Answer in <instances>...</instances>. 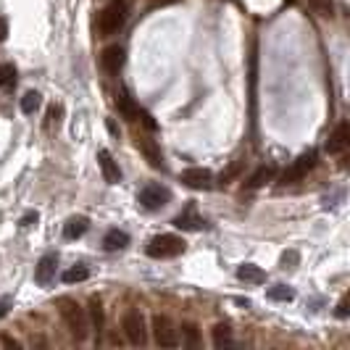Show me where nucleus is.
<instances>
[{"mask_svg":"<svg viewBox=\"0 0 350 350\" xmlns=\"http://www.w3.org/2000/svg\"><path fill=\"white\" fill-rule=\"evenodd\" d=\"M58 314H61V319L66 321L71 337H74L77 342H85V340H88V334H90L88 314H85V308H82L77 300L58 298Z\"/></svg>","mask_w":350,"mask_h":350,"instance_id":"f257e3e1","label":"nucleus"},{"mask_svg":"<svg viewBox=\"0 0 350 350\" xmlns=\"http://www.w3.org/2000/svg\"><path fill=\"white\" fill-rule=\"evenodd\" d=\"M126 14H129V5L126 0H113L108 3L100 16H98V35L100 37H111L116 32H122V27L126 24Z\"/></svg>","mask_w":350,"mask_h":350,"instance_id":"f03ea898","label":"nucleus"},{"mask_svg":"<svg viewBox=\"0 0 350 350\" xmlns=\"http://www.w3.org/2000/svg\"><path fill=\"white\" fill-rule=\"evenodd\" d=\"M185 247H187V243H185L179 234H156V237L148 243L145 253H148L150 258L163 261V258H176V256H182Z\"/></svg>","mask_w":350,"mask_h":350,"instance_id":"7ed1b4c3","label":"nucleus"},{"mask_svg":"<svg viewBox=\"0 0 350 350\" xmlns=\"http://www.w3.org/2000/svg\"><path fill=\"white\" fill-rule=\"evenodd\" d=\"M124 334H126V340L135 345V348H142L145 342H148V329H145V319L137 308H129L126 314H124Z\"/></svg>","mask_w":350,"mask_h":350,"instance_id":"20e7f679","label":"nucleus"},{"mask_svg":"<svg viewBox=\"0 0 350 350\" xmlns=\"http://www.w3.org/2000/svg\"><path fill=\"white\" fill-rule=\"evenodd\" d=\"M169 200H172V190L163 185H145L137 195V203L145 211H161L163 206H169Z\"/></svg>","mask_w":350,"mask_h":350,"instance_id":"39448f33","label":"nucleus"},{"mask_svg":"<svg viewBox=\"0 0 350 350\" xmlns=\"http://www.w3.org/2000/svg\"><path fill=\"white\" fill-rule=\"evenodd\" d=\"M153 337L161 348H176L179 345V332H176V324L166 314L153 316Z\"/></svg>","mask_w":350,"mask_h":350,"instance_id":"423d86ee","label":"nucleus"},{"mask_svg":"<svg viewBox=\"0 0 350 350\" xmlns=\"http://www.w3.org/2000/svg\"><path fill=\"white\" fill-rule=\"evenodd\" d=\"M316 166V153L311 150V153H306V156H300L290 169H284L280 176L282 185H293V182H298V179H303V176L308 174L311 169Z\"/></svg>","mask_w":350,"mask_h":350,"instance_id":"0eeeda50","label":"nucleus"},{"mask_svg":"<svg viewBox=\"0 0 350 350\" xmlns=\"http://www.w3.org/2000/svg\"><path fill=\"white\" fill-rule=\"evenodd\" d=\"M179 179H182V185H187V187H193V190H211V187H213V174H211L208 169H203V166H190V169H185Z\"/></svg>","mask_w":350,"mask_h":350,"instance_id":"6e6552de","label":"nucleus"},{"mask_svg":"<svg viewBox=\"0 0 350 350\" xmlns=\"http://www.w3.org/2000/svg\"><path fill=\"white\" fill-rule=\"evenodd\" d=\"M55 269H58V256L55 253H45L35 269V282L40 287H48L55 280Z\"/></svg>","mask_w":350,"mask_h":350,"instance_id":"1a4fd4ad","label":"nucleus"},{"mask_svg":"<svg viewBox=\"0 0 350 350\" xmlns=\"http://www.w3.org/2000/svg\"><path fill=\"white\" fill-rule=\"evenodd\" d=\"M350 145V124L348 122H340L337 124V129L332 132V137L327 142V150L332 153V156H340V153H345Z\"/></svg>","mask_w":350,"mask_h":350,"instance_id":"9d476101","label":"nucleus"},{"mask_svg":"<svg viewBox=\"0 0 350 350\" xmlns=\"http://www.w3.org/2000/svg\"><path fill=\"white\" fill-rule=\"evenodd\" d=\"M98 163H100V172H103V179L108 185H119L122 182V169H119V163L113 161V156L105 148L98 150Z\"/></svg>","mask_w":350,"mask_h":350,"instance_id":"9b49d317","label":"nucleus"},{"mask_svg":"<svg viewBox=\"0 0 350 350\" xmlns=\"http://www.w3.org/2000/svg\"><path fill=\"white\" fill-rule=\"evenodd\" d=\"M124 58H126V53H124L122 45H108L100 55V64H103V69L108 74H119L124 66Z\"/></svg>","mask_w":350,"mask_h":350,"instance_id":"f8f14e48","label":"nucleus"},{"mask_svg":"<svg viewBox=\"0 0 350 350\" xmlns=\"http://www.w3.org/2000/svg\"><path fill=\"white\" fill-rule=\"evenodd\" d=\"M176 229H203L206 227V221L198 216V211H195V206H187V208L182 211L179 216H174V221H172Z\"/></svg>","mask_w":350,"mask_h":350,"instance_id":"ddd939ff","label":"nucleus"},{"mask_svg":"<svg viewBox=\"0 0 350 350\" xmlns=\"http://www.w3.org/2000/svg\"><path fill=\"white\" fill-rule=\"evenodd\" d=\"M129 245V234L124 229H108L103 237V247L108 253H119L124 247Z\"/></svg>","mask_w":350,"mask_h":350,"instance_id":"4468645a","label":"nucleus"},{"mask_svg":"<svg viewBox=\"0 0 350 350\" xmlns=\"http://www.w3.org/2000/svg\"><path fill=\"white\" fill-rule=\"evenodd\" d=\"M88 229H90L88 216H71L69 221H66V227H64V237L66 240H79V237H85Z\"/></svg>","mask_w":350,"mask_h":350,"instance_id":"2eb2a0df","label":"nucleus"},{"mask_svg":"<svg viewBox=\"0 0 350 350\" xmlns=\"http://www.w3.org/2000/svg\"><path fill=\"white\" fill-rule=\"evenodd\" d=\"M237 280L247 282V284H261L266 282V271L256 263H243V266H237Z\"/></svg>","mask_w":350,"mask_h":350,"instance_id":"dca6fc26","label":"nucleus"},{"mask_svg":"<svg viewBox=\"0 0 350 350\" xmlns=\"http://www.w3.org/2000/svg\"><path fill=\"white\" fill-rule=\"evenodd\" d=\"M116 108H119V113H122L124 119H129V122H137L140 119V105H135V100L126 95V92H122L119 98H116Z\"/></svg>","mask_w":350,"mask_h":350,"instance_id":"f3484780","label":"nucleus"},{"mask_svg":"<svg viewBox=\"0 0 350 350\" xmlns=\"http://www.w3.org/2000/svg\"><path fill=\"white\" fill-rule=\"evenodd\" d=\"M90 324H92V329L100 334L103 332V324H105V316H103V306H100V298H90Z\"/></svg>","mask_w":350,"mask_h":350,"instance_id":"a211bd4d","label":"nucleus"},{"mask_svg":"<svg viewBox=\"0 0 350 350\" xmlns=\"http://www.w3.org/2000/svg\"><path fill=\"white\" fill-rule=\"evenodd\" d=\"M137 148L148 156V161H150V166H153V169H163V158H161V150L156 148V142L153 140H137Z\"/></svg>","mask_w":350,"mask_h":350,"instance_id":"6ab92c4d","label":"nucleus"},{"mask_svg":"<svg viewBox=\"0 0 350 350\" xmlns=\"http://www.w3.org/2000/svg\"><path fill=\"white\" fill-rule=\"evenodd\" d=\"M271 176H274V169H271V166H261L258 172H253V176L247 179L245 187H247V190H258V187H263V185H266Z\"/></svg>","mask_w":350,"mask_h":350,"instance_id":"aec40b11","label":"nucleus"},{"mask_svg":"<svg viewBox=\"0 0 350 350\" xmlns=\"http://www.w3.org/2000/svg\"><path fill=\"white\" fill-rule=\"evenodd\" d=\"M42 103V95L37 92V90H29V92H24V98H21V113H27V116H32L37 108Z\"/></svg>","mask_w":350,"mask_h":350,"instance_id":"412c9836","label":"nucleus"},{"mask_svg":"<svg viewBox=\"0 0 350 350\" xmlns=\"http://www.w3.org/2000/svg\"><path fill=\"white\" fill-rule=\"evenodd\" d=\"M266 298L277 300V303H290V300L295 298V293L290 287H284V284H277V287H269L266 290Z\"/></svg>","mask_w":350,"mask_h":350,"instance_id":"4be33fe9","label":"nucleus"},{"mask_svg":"<svg viewBox=\"0 0 350 350\" xmlns=\"http://www.w3.org/2000/svg\"><path fill=\"white\" fill-rule=\"evenodd\" d=\"M61 280L66 282V284L85 282V280H90V269H88V266H74V269H66V271L61 274Z\"/></svg>","mask_w":350,"mask_h":350,"instance_id":"5701e85b","label":"nucleus"},{"mask_svg":"<svg viewBox=\"0 0 350 350\" xmlns=\"http://www.w3.org/2000/svg\"><path fill=\"white\" fill-rule=\"evenodd\" d=\"M213 345H216V348H224V345H234V340H232V332H229L227 324H219V327L213 329Z\"/></svg>","mask_w":350,"mask_h":350,"instance_id":"b1692460","label":"nucleus"},{"mask_svg":"<svg viewBox=\"0 0 350 350\" xmlns=\"http://www.w3.org/2000/svg\"><path fill=\"white\" fill-rule=\"evenodd\" d=\"M16 82V69L11 64H0V90Z\"/></svg>","mask_w":350,"mask_h":350,"instance_id":"393cba45","label":"nucleus"},{"mask_svg":"<svg viewBox=\"0 0 350 350\" xmlns=\"http://www.w3.org/2000/svg\"><path fill=\"white\" fill-rule=\"evenodd\" d=\"M182 332H185V345H187V348H198V345H200V334H198V327H195V324H185Z\"/></svg>","mask_w":350,"mask_h":350,"instance_id":"a878e982","label":"nucleus"},{"mask_svg":"<svg viewBox=\"0 0 350 350\" xmlns=\"http://www.w3.org/2000/svg\"><path fill=\"white\" fill-rule=\"evenodd\" d=\"M311 5H314L316 14H321V16H332V0H311Z\"/></svg>","mask_w":350,"mask_h":350,"instance_id":"bb28decb","label":"nucleus"},{"mask_svg":"<svg viewBox=\"0 0 350 350\" xmlns=\"http://www.w3.org/2000/svg\"><path fill=\"white\" fill-rule=\"evenodd\" d=\"M61 113H64L61 105H51V108H48V124H45V126H48V129H51L53 124L58 126V124H61Z\"/></svg>","mask_w":350,"mask_h":350,"instance_id":"cd10ccee","label":"nucleus"},{"mask_svg":"<svg viewBox=\"0 0 350 350\" xmlns=\"http://www.w3.org/2000/svg\"><path fill=\"white\" fill-rule=\"evenodd\" d=\"M37 219H40L37 211H27L24 219H21V227H32V224H37Z\"/></svg>","mask_w":350,"mask_h":350,"instance_id":"c85d7f7f","label":"nucleus"},{"mask_svg":"<svg viewBox=\"0 0 350 350\" xmlns=\"http://www.w3.org/2000/svg\"><path fill=\"white\" fill-rule=\"evenodd\" d=\"M11 306H14V298L11 295H5V298H0V319L11 311Z\"/></svg>","mask_w":350,"mask_h":350,"instance_id":"c756f323","label":"nucleus"},{"mask_svg":"<svg viewBox=\"0 0 350 350\" xmlns=\"http://www.w3.org/2000/svg\"><path fill=\"white\" fill-rule=\"evenodd\" d=\"M337 316H340V319H348V298L340 300V306H337Z\"/></svg>","mask_w":350,"mask_h":350,"instance_id":"7c9ffc66","label":"nucleus"},{"mask_svg":"<svg viewBox=\"0 0 350 350\" xmlns=\"http://www.w3.org/2000/svg\"><path fill=\"white\" fill-rule=\"evenodd\" d=\"M0 340H3V345H5V348H14V350H18V348H21V342H16V340H11V337H8V334H3V337H0Z\"/></svg>","mask_w":350,"mask_h":350,"instance_id":"2f4dec72","label":"nucleus"},{"mask_svg":"<svg viewBox=\"0 0 350 350\" xmlns=\"http://www.w3.org/2000/svg\"><path fill=\"white\" fill-rule=\"evenodd\" d=\"M295 261H298L295 253H284V256H282V269H287V263H295Z\"/></svg>","mask_w":350,"mask_h":350,"instance_id":"473e14b6","label":"nucleus"},{"mask_svg":"<svg viewBox=\"0 0 350 350\" xmlns=\"http://www.w3.org/2000/svg\"><path fill=\"white\" fill-rule=\"evenodd\" d=\"M5 37H8V21L0 16V42H3Z\"/></svg>","mask_w":350,"mask_h":350,"instance_id":"72a5a7b5","label":"nucleus"}]
</instances>
